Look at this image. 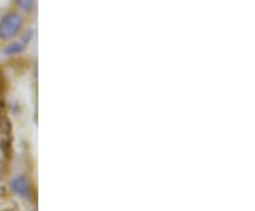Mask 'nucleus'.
<instances>
[{
	"instance_id": "nucleus-1",
	"label": "nucleus",
	"mask_w": 255,
	"mask_h": 211,
	"mask_svg": "<svg viewBox=\"0 0 255 211\" xmlns=\"http://www.w3.org/2000/svg\"><path fill=\"white\" fill-rule=\"evenodd\" d=\"M24 26V17L17 11H10L0 20V38L11 40L17 36Z\"/></svg>"
},
{
	"instance_id": "nucleus-2",
	"label": "nucleus",
	"mask_w": 255,
	"mask_h": 211,
	"mask_svg": "<svg viewBox=\"0 0 255 211\" xmlns=\"http://www.w3.org/2000/svg\"><path fill=\"white\" fill-rule=\"evenodd\" d=\"M10 186H11V190L16 196L24 199V200H30V197H31V184H30L26 176L20 175L13 177Z\"/></svg>"
},
{
	"instance_id": "nucleus-4",
	"label": "nucleus",
	"mask_w": 255,
	"mask_h": 211,
	"mask_svg": "<svg viewBox=\"0 0 255 211\" xmlns=\"http://www.w3.org/2000/svg\"><path fill=\"white\" fill-rule=\"evenodd\" d=\"M16 3H17L18 9L26 11V13L33 11L36 7V0H16Z\"/></svg>"
},
{
	"instance_id": "nucleus-3",
	"label": "nucleus",
	"mask_w": 255,
	"mask_h": 211,
	"mask_svg": "<svg viewBox=\"0 0 255 211\" xmlns=\"http://www.w3.org/2000/svg\"><path fill=\"white\" fill-rule=\"evenodd\" d=\"M24 47H26V44H24L23 41H13V43H10L9 46L3 50V53L6 55L18 54V53H23Z\"/></svg>"
}]
</instances>
